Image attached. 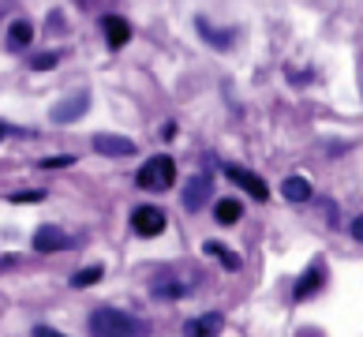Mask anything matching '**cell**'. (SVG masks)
I'll use <instances>...</instances> for the list:
<instances>
[{
    "mask_svg": "<svg viewBox=\"0 0 363 337\" xmlns=\"http://www.w3.org/2000/svg\"><path fill=\"white\" fill-rule=\"evenodd\" d=\"M90 337H146V322L116 307H98L90 311Z\"/></svg>",
    "mask_w": 363,
    "mask_h": 337,
    "instance_id": "cell-1",
    "label": "cell"
},
{
    "mask_svg": "<svg viewBox=\"0 0 363 337\" xmlns=\"http://www.w3.org/2000/svg\"><path fill=\"white\" fill-rule=\"evenodd\" d=\"M172 180H177V161L169 154H154L150 161H143L139 172H135V184L143 192H165V187H172Z\"/></svg>",
    "mask_w": 363,
    "mask_h": 337,
    "instance_id": "cell-2",
    "label": "cell"
},
{
    "mask_svg": "<svg viewBox=\"0 0 363 337\" xmlns=\"http://www.w3.org/2000/svg\"><path fill=\"white\" fill-rule=\"evenodd\" d=\"M187 292H191V281L177 277V270H161V274L150 277V296H157V300L177 304V300H184Z\"/></svg>",
    "mask_w": 363,
    "mask_h": 337,
    "instance_id": "cell-3",
    "label": "cell"
},
{
    "mask_svg": "<svg viewBox=\"0 0 363 337\" xmlns=\"http://www.w3.org/2000/svg\"><path fill=\"white\" fill-rule=\"evenodd\" d=\"M86 109H90V90H79L75 98H64V101L52 105L49 120H52V124H72V120L86 116Z\"/></svg>",
    "mask_w": 363,
    "mask_h": 337,
    "instance_id": "cell-4",
    "label": "cell"
},
{
    "mask_svg": "<svg viewBox=\"0 0 363 337\" xmlns=\"http://www.w3.org/2000/svg\"><path fill=\"white\" fill-rule=\"evenodd\" d=\"M75 248V240L64 233L60 225H42L34 233V251H42V255H52V251H72Z\"/></svg>",
    "mask_w": 363,
    "mask_h": 337,
    "instance_id": "cell-5",
    "label": "cell"
},
{
    "mask_svg": "<svg viewBox=\"0 0 363 337\" xmlns=\"http://www.w3.org/2000/svg\"><path fill=\"white\" fill-rule=\"evenodd\" d=\"M225 177L233 180V184H240L244 192L255 199V202H266L270 199V187L262 184V177L259 172H251V169H240V165H225Z\"/></svg>",
    "mask_w": 363,
    "mask_h": 337,
    "instance_id": "cell-6",
    "label": "cell"
},
{
    "mask_svg": "<svg viewBox=\"0 0 363 337\" xmlns=\"http://www.w3.org/2000/svg\"><path fill=\"white\" fill-rule=\"evenodd\" d=\"M131 228H135L139 236H161V233H165V210L135 206V210H131Z\"/></svg>",
    "mask_w": 363,
    "mask_h": 337,
    "instance_id": "cell-7",
    "label": "cell"
},
{
    "mask_svg": "<svg viewBox=\"0 0 363 337\" xmlns=\"http://www.w3.org/2000/svg\"><path fill=\"white\" fill-rule=\"evenodd\" d=\"M210 195H213V180H210V177H191V180L184 184V192H180L184 206L191 210V214H195V210H203L206 202H210Z\"/></svg>",
    "mask_w": 363,
    "mask_h": 337,
    "instance_id": "cell-8",
    "label": "cell"
},
{
    "mask_svg": "<svg viewBox=\"0 0 363 337\" xmlns=\"http://www.w3.org/2000/svg\"><path fill=\"white\" fill-rule=\"evenodd\" d=\"M94 150L98 154H109V158H128V154H135L139 146L128 139V135H113V131H101V135H94Z\"/></svg>",
    "mask_w": 363,
    "mask_h": 337,
    "instance_id": "cell-9",
    "label": "cell"
},
{
    "mask_svg": "<svg viewBox=\"0 0 363 337\" xmlns=\"http://www.w3.org/2000/svg\"><path fill=\"white\" fill-rule=\"evenodd\" d=\"M225 326V319L218 311H206V315H195L184 322V337H218Z\"/></svg>",
    "mask_w": 363,
    "mask_h": 337,
    "instance_id": "cell-10",
    "label": "cell"
},
{
    "mask_svg": "<svg viewBox=\"0 0 363 337\" xmlns=\"http://www.w3.org/2000/svg\"><path fill=\"white\" fill-rule=\"evenodd\" d=\"M101 34H105V42H109V49H124L131 42V23L124 16H105L101 19Z\"/></svg>",
    "mask_w": 363,
    "mask_h": 337,
    "instance_id": "cell-11",
    "label": "cell"
},
{
    "mask_svg": "<svg viewBox=\"0 0 363 337\" xmlns=\"http://www.w3.org/2000/svg\"><path fill=\"white\" fill-rule=\"evenodd\" d=\"M322 281H326V274H322V263L307 266V270H303V277L296 281L292 296H296V300H307V296H311V292H318V289H322Z\"/></svg>",
    "mask_w": 363,
    "mask_h": 337,
    "instance_id": "cell-12",
    "label": "cell"
},
{
    "mask_svg": "<svg viewBox=\"0 0 363 337\" xmlns=\"http://www.w3.org/2000/svg\"><path fill=\"white\" fill-rule=\"evenodd\" d=\"M281 195H285L289 202H307V199H311V180L296 172V177H289L285 184H281Z\"/></svg>",
    "mask_w": 363,
    "mask_h": 337,
    "instance_id": "cell-13",
    "label": "cell"
},
{
    "mask_svg": "<svg viewBox=\"0 0 363 337\" xmlns=\"http://www.w3.org/2000/svg\"><path fill=\"white\" fill-rule=\"evenodd\" d=\"M203 251L210 255V259H218L225 270H240V266H244V263H240V255H236V251H228L225 244H218V240H206Z\"/></svg>",
    "mask_w": 363,
    "mask_h": 337,
    "instance_id": "cell-14",
    "label": "cell"
},
{
    "mask_svg": "<svg viewBox=\"0 0 363 337\" xmlns=\"http://www.w3.org/2000/svg\"><path fill=\"white\" fill-rule=\"evenodd\" d=\"M30 38H34V26L26 23V19L11 23V31H8V45L11 49H26V45H30Z\"/></svg>",
    "mask_w": 363,
    "mask_h": 337,
    "instance_id": "cell-15",
    "label": "cell"
},
{
    "mask_svg": "<svg viewBox=\"0 0 363 337\" xmlns=\"http://www.w3.org/2000/svg\"><path fill=\"white\" fill-rule=\"evenodd\" d=\"M240 214H244V206H240L236 199H221L218 206H213V218H218V225H236Z\"/></svg>",
    "mask_w": 363,
    "mask_h": 337,
    "instance_id": "cell-16",
    "label": "cell"
},
{
    "mask_svg": "<svg viewBox=\"0 0 363 337\" xmlns=\"http://www.w3.org/2000/svg\"><path fill=\"white\" fill-rule=\"evenodd\" d=\"M105 277V266H83L79 274H72V289H90Z\"/></svg>",
    "mask_w": 363,
    "mask_h": 337,
    "instance_id": "cell-17",
    "label": "cell"
},
{
    "mask_svg": "<svg viewBox=\"0 0 363 337\" xmlns=\"http://www.w3.org/2000/svg\"><path fill=\"white\" fill-rule=\"evenodd\" d=\"M195 26H199V34H203L210 45H218V49H228V45H233V34H218V31H213V26H210L206 19H199Z\"/></svg>",
    "mask_w": 363,
    "mask_h": 337,
    "instance_id": "cell-18",
    "label": "cell"
},
{
    "mask_svg": "<svg viewBox=\"0 0 363 337\" xmlns=\"http://www.w3.org/2000/svg\"><path fill=\"white\" fill-rule=\"evenodd\" d=\"M57 53H38V57L30 60V67H34V72H52V67H57Z\"/></svg>",
    "mask_w": 363,
    "mask_h": 337,
    "instance_id": "cell-19",
    "label": "cell"
},
{
    "mask_svg": "<svg viewBox=\"0 0 363 337\" xmlns=\"http://www.w3.org/2000/svg\"><path fill=\"white\" fill-rule=\"evenodd\" d=\"M45 199V192H16L11 195V202H42Z\"/></svg>",
    "mask_w": 363,
    "mask_h": 337,
    "instance_id": "cell-20",
    "label": "cell"
},
{
    "mask_svg": "<svg viewBox=\"0 0 363 337\" xmlns=\"http://www.w3.org/2000/svg\"><path fill=\"white\" fill-rule=\"evenodd\" d=\"M72 161H75V158H68V154H64V158H45L42 169H64V165H72Z\"/></svg>",
    "mask_w": 363,
    "mask_h": 337,
    "instance_id": "cell-21",
    "label": "cell"
},
{
    "mask_svg": "<svg viewBox=\"0 0 363 337\" xmlns=\"http://www.w3.org/2000/svg\"><path fill=\"white\" fill-rule=\"evenodd\" d=\"M34 337H68V333H60V330H52V326H34Z\"/></svg>",
    "mask_w": 363,
    "mask_h": 337,
    "instance_id": "cell-22",
    "label": "cell"
},
{
    "mask_svg": "<svg viewBox=\"0 0 363 337\" xmlns=\"http://www.w3.org/2000/svg\"><path fill=\"white\" fill-rule=\"evenodd\" d=\"M352 240H359V244H363V214L352 221Z\"/></svg>",
    "mask_w": 363,
    "mask_h": 337,
    "instance_id": "cell-23",
    "label": "cell"
},
{
    "mask_svg": "<svg viewBox=\"0 0 363 337\" xmlns=\"http://www.w3.org/2000/svg\"><path fill=\"white\" fill-rule=\"evenodd\" d=\"M19 263V255H0V270H11Z\"/></svg>",
    "mask_w": 363,
    "mask_h": 337,
    "instance_id": "cell-24",
    "label": "cell"
},
{
    "mask_svg": "<svg viewBox=\"0 0 363 337\" xmlns=\"http://www.w3.org/2000/svg\"><path fill=\"white\" fill-rule=\"evenodd\" d=\"M4 135H8V124H4V120H0V139H4Z\"/></svg>",
    "mask_w": 363,
    "mask_h": 337,
    "instance_id": "cell-25",
    "label": "cell"
}]
</instances>
